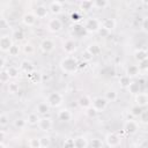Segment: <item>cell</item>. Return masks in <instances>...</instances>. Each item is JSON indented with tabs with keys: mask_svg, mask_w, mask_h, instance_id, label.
<instances>
[{
	"mask_svg": "<svg viewBox=\"0 0 148 148\" xmlns=\"http://www.w3.org/2000/svg\"><path fill=\"white\" fill-rule=\"evenodd\" d=\"M79 61L74 56H65L59 64V67L61 69V72L64 74L67 75H74L76 74L80 69H79Z\"/></svg>",
	"mask_w": 148,
	"mask_h": 148,
	"instance_id": "1",
	"label": "cell"
},
{
	"mask_svg": "<svg viewBox=\"0 0 148 148\" xmlns=\"http://www.w3.org/2000/svg\"><path fill=\"white\" fill-rule=\"evenodd\" d=\"M83 27L87 34H98L102 28V20L98 17H88L84 21Z\"/></svg>",
	"mask_w": 148,
	"mask_h": 148,
	"instance_id": "2",
	"label": "cell"
},
{
	"mask_svg": "<svg viewBox=\"0 0 148 148\" xmlns=\"http://www.w3.org/2000/svg\"><path fill=\"white\" fill-rule=\"evenodd\" d=\"M46 102L51 108H59L64 103V95L59 91H52L46 96Z\"/></svg>",
	"mask_w": 148,
	"mask_h": 148,
	"instance_id": "3",
	"label": "cell"
},
{
	"mask_svg": "<svg viewBox=\"0 0 148 148\" xmlns=\"http://www.w3.org/2000/svg\"><path fill=\"white\" fill-rule=\"evenodd\" d=\"M64 28V22L58 17V16H53L52 18H49L47 20V23H46V29L52 32V34H57V32H60Z\"/></svg>",
	"mask_w": 148,
	"mask_h": 148,
	"instance_id": "4",
	"label": "cell"
},
{
	"mask_svg": "<svg viewBox=\"0 0 148 148\" xmlns=\"http://www.w3.org/2000/svg\"><path fill=\"white\" fill-rule=\"evenodd\" d=\"M14 45V39L12 35L8 34H2L0 36V51L2 53H8L10 47Z\"/></svg>",
	"mask_w": 148,
	"mask_h": 148,
	"instance_id": "5",
	"label": "cell"
},
{
	"mask_svg": "<svg viewBox=\"0 0 148 148\" xmlns=\"http://www.w3.org/2000/svg\"><path fill=\"white\" fill-rule=\"evenodd\" d=\"M104 140H105L106 146L110 147V148H116V147L120 146V143H121V138H120V135L117 134V133H114V132L108 133V134L105 135Z\"/></svg>",
	"mask_w": 148,
	"mask_h": 148,
	"instance_id": "6",
	"label": "cell"
},
{
	"mask_svg": "<svg viewBox=\"0 0 148 148\" xmlns=\"http://www.w3.org/2000/svg\"><path fill=\"white\" fill-rule=\"evenodd\" d=\"M124 132L128 135H133L138 132L139 130V124L136 120L134 119H126V121L124 123V127H123Z\"/></svg>",
	"mask_w": 148,
	"mask_h": 148,
	"instance_id": "7",
	"label": "cell"
},
{
	"mask_svg": "<svg viewBox=\"0 0 148 148\" xmlns=\"http://www.w3.org/2000/svg\"><path fill=\"white\" fill-rule=\"evenodd\" d=\"M47 7H49V10H50V14H52L53 16H58L62 13L64 2L59 1V0H54V1H51Z\"/></svg>",
	"mask_w": 148,
	"mask_h": 148,
	"instance_id": "8",
	"label": "cell"
},
{
	"mask_svg": "<svg viewBox=\"0 0 148 148\" xmlns=\"http://www.w3.org/2000/svg\"><path fill=\"white\" fill-rule=\"evenodd\" d=\"M37 126H38V128L42 132H49L53 127V120H52L51 117L43 116V117H40V120H39V123H38Z\"/></svg>",
	"mask_w": 148,
	"mask_h": 148,
	"instance_id": "9",
	"label": "cell"
},
{
	"mask_svg": "<svg viewBox=\"0 0 148 148\" xmlns=\"http://www.w3.org/2000/svg\"><path fill=\"white\" fill-rule=\"evenodd\" d=\"M39 49L44 53H51L56 49V44H54L53 39H51V38H44L39 43Z\"/></svg>",
	"mask_w": 148,
	"mask_h": 148,
	"instance_id": "10",
	"label": "cell"
},
{
	"mask_svg": "<svg viewBox=\"0 0 148 148\" xmlns=\"http://www.w3.org/2000/svg\"><path fill=\"white\" fill-rule=\"evenodd\" d=\"M108 104H109V102L104 96H97L92 99V106L98 111V113L104 111L108 108Z\"/></svg>",
	"mask_w": 148,
	"mask_h": 148,
	"instance_id": "11",
	"label": "cell"
},
{
	"mask_svg": "<svg viewBox=\"0 0 148 148\" xmlns=\"http://www.w3.org/2000/svg\"><path fill=\"white\" fill-rule=\"evenodd\" d=\"M76 49H77L76 42L74 39H72V38L66 39L64 42V44H62V50H64V52H65L66 56H72L76 51Z\"/></svg>",
	"mask_w": 148,
	"mask_h": 148,
	"instance_id": "12",
	"label": "cell"
},
{
	"mask_svg": "<svg viewBox=\"0 0 148 148\" xmlns=\"http://www.w3.org/2000/svg\"><path fill=\"white\" fill-rule=\"evenodd\" d=\"M18 68L21 71V73H24L27 75H30L31 73L35 72V65L32 64V61L28 60V59H24L20 62L18 65Z\"/></svg>",
	"mask_w": 148,
	"mask_h": 148,
	"instance_id": "13",
	"label": "cell"
},
{
	"mask_svg": "<svg viewBox=\"0 0 148 148\" xmlns=\"http://www.w3.org/2000/svg\"><path fill=\"white\" fill-rule=\"evenodd\" d=\"M37 20H38V18L35 16V14H34L32 12H27V13H24L23 16H22V23H23L25 27H29V28L35 27L36 23H37Z\"/></svg>",
	"mask_w": 148,
	"mask_h": 148,
	"instance_id": "14",
	"label": "cell"
},
{
	"mask_svg": "<svg viewBox=\"0 0 148 148\" xmlns=\"http://www.w3.org/2000/svg\"><path fill=\"white\" fill-rule=\"evenodd\" d=\"M32 13L35 14V16L37 18H46L47 15H49V13H50V10H49V7L47 6H45V5H38V6H36L34 8Z\"/></svg>",
	"mask_w": 148,
	"mask_h": 148,
	"instance_id": "15",
	"label": "cell"
},
{
	"mask_svg": "<svg viewBox=\"0 0 148 148\" xmlns=\"http://www.w3.org/2000/svg\"><path fill=\"white\" fill-rule=\"evenodd\" d=\"M134 101H135V105L140 106V108H145L148 105V92H139L138 95L134 96Z\"/></svg>",
	"mask_w": 148,
	"mask_h": 148,
	"instance_id": "16",
	"label": "cell"
},
{
	"mask_svg": "<svg viewBox=\"0 0 148 148\" xmlns=\"http://www.w3.org/2000/svg\"><path fill=\"white\" fill-rule=\"evenodd\" d=\"M77 105L83 109V110H87L88 108L92 106V99L90 98V96L88 95H82L77 98Z\"/></svg>",
	"mask_w": 148,
	"mask_h": 148,
	"instance_id": "17",
	"label": "cell"
},
{
	"mask_svg": "<svg viewBox=\"0 0 148 148\" xmlns=\"http://www.w3.org/2000/svg\"><path fill=\"white\" fill-rule=\"evenodd\" d=\"M117 27V21L113 17H106L102 20V28L108 30L109 32H111L112 30H114V28Z\"/></svg>",
	"mask_w": 148,
	"mask_h": 148,
	"instance_id": "18",
	"label": "cell"
},
{
	"mask_svg": "<svg viewBox=\"0 0 148 148\" xmlns=\"http://www.w3.org/2000/svg\"><path fill=\"white\" fill-rule=\"evenodd\" d=\"M72 118H73V113H72L71 110L65 108V109H60L58 111V119L59 120H61V121H69V120H72Z\"/></svg>",
	"mask_w": 148,
	"mask_h": 148,
	"instance_id": "19",
	"label": "cell"
},
{
	"mask_svg": "<svg viewBox=\"0 0 148 148\" xmlns=\"http://www.w3.org/2000/svg\"><path fill=\"white\" fill-rule=\"evenodd\" d=\"M51 106L47 104V102H39L36 106V112L39 114V116H45L46 113H49Z\"/></svg>",
	"mask_w": 148,
	"mask_h": 148,
	"instance_id": "20",
	"label": "cell"
},
{
	"mask_svg": "<svg viewBox=\"0 0 148 148\" xmlns=\"http://www.w3.org/2000/svg\"><path fill=\"white\" fill-rule=\"evenodd\" d=\"M134 59H135L138 62H140V61H142V60H145V59H148V51H147L146 49H143V47L136 49V50L134 51Z\"/></svg>",
	"mask_w": 148,
	"mask_h": 148,
	"instance_id": "21",
	"label": "cell"
},
{
	"mask_svg": "<svg viewBox=\"0 0 148 148\" xmlns=\"http://www.w3.org/2000/svg\"><path fill=\"white\" fill-rule=\"evenodd\" d=\"M86 50H87L92 57H96V56H98V54L102 53V47H101V45L97 44V43H91V44H89V45L86 47Z\"/></svg>",
	"mask_w": 148,
	"mask_h": 148,
	"instance_id": "22",
	"label": "cell"
},
{
	"mask_svg": "<svg viewBox=\"0 0 148 148\" xmlns=\"http://www.w3.org/2000/svg\"><path fill=\"white\" fill-rule=\"evenodd\" d=\"M127 91L132 95H138L139 92H141V84L139 83V81H134L132 80V82L130 83V86L127 87Z\"/></svg>",
	"mask_w": 148,
	"mask_h": 148,
	"instance_id": "23",
	"label": "cell"
},
{
	"mask_svg": "<svg viewBox=\"0 0 148 148\" xmlns=\"http://www.w3.org/2000/svg\"><path fill=\"white\" fill-rule=\"evenodd\" d=\"M74 142H75V148H87L89 146V141L83 135L75 136L74 138Z\"/></svg>",
	"mask_w": 148,
	"mask_h": 148,
	"instance_id": "24",
	"label": "cell"
},
{
	"mask_svg": "<svg viewBox=\"0 0 148 148\" xmlns=\"http://www.w3.org/2000/svg\"><path fill=\"white\" fill-rule=\"evenodd\" d=\"M140 74V69L138 67V65H128L126 68V75L130 76L131 79L138 76Z\"/></svg>",
	"mask_w": 148,
	"mask_h": 148,
	"instance_id": "25",
	"label": "cell"
},
{
	"mask_svg": "<svg viewBox=\"0 0 148 148\" xmlns=\"http://www.w3.org/2000/svg\"><path fill=\"white\" fill-rule=\"evenodd\" d=\"M39 120H40V117H39V114H38L37 112H31V113H29L28 117H27L28 125H30V126H36V125H38Z\"/></svg>",
	"mask_w": 148,
	"mask_h": 148,
	"instance_id": "26",
	"label": "cell"
},
{
	"mask_svg": "<svg viewBox=\"0 0 148 148\" xmlns=\"http://www.w3.org/2000/svg\"><path fill=\"white\" fill-rule=\"evenodd\" d=\"M73 34H74V36H76V37H82L83 35L87 34V31H86L83 24L76 23V24H74V27H73Z\"/></svg>",
	"mask_w": 148,
	"mask_h": 148,
	"instance_id": "27",
	"label": "cell"
},
{
	"mask_svg": "<svg viewBox=\"0 0 148 148\" xmlns=\"http://www.w3.org/2000/svg\"><path fill=\"white\" fill-rule=\"evenodd\" d=\"M35 45L32 44V43H30V42H27V43H24L23 45H22V52L24 53V54H27V56H31V54H34L35 53Z\"/></svg>",
	"mask_w": 148,
	"mask_h": 148,
	"instance_id": "28",
	"label": "cell"
},
{
	"mask_svg": "<svg viewBox=\"0 0 148 148\" xmlns=\"http://www.w3.org/2000/svg\"><path fill=\"white\" fill-rule=\"evenodd\" d=\"M104 97L108 99L109 103H110V102H116V101L118 99V92H117L116 89H109V90L105 91Z\"/></svg>",
	"mask_w": 148,
	"mask_h": 148,
	"instance_id": "29",
	"label": "cell"
},
{
	"mask_svg": "<svg viewBox=\"0 0 148 148\" xmlns=\"http://www.w3.org/2000/svg\"><path fill=\"white\" fill-rule=\"evenodd\" d=\"M94 6H92V0H83L79 3V9L81 12H88L90 9H92Z\"/></svg>",
	"mask_w": 148,
	"mask_h": 148,
	"instance_id": "30",
	"label": "cell"
},
{
	"mask_svg": "<svg viewBox=\"0 0 148 148\" xmlns=\"http://www.w3.org/2000/svg\"><path fill=\"white\" fill-rule=\"evenodd\" d=\"M12 37H13L14 40H16V42H21V40L24 39L25 35H24V31H23L22 29L17 28V29L13 30V32H12Z\"/></svg>",
	"mask_w": 148,
	"mask_h": 148,
	"instance_id": "31",
	"label": "cell"
},
{
	"mask_svg": "<svg viewBox=\"0 0 148 148\" xmlns=\"http://www.w3.org/2000/svg\"><path fill=\"white\" fill-rule=\"evenodd\" d=\"M14 127L16 130H23L25 128V126L28 125V121H27V118H16L13 123Z\"/></svg>",
	"mask_w": 148,
	"mask_h": 148,
	"instance_id": "32",
	"label": "cell"
},
{
	"mask_svg": "<svg viewBox=\"0 0 148 148\" xmlns=\"http://www.w3.org/2000/svg\"><path fill=\"white\" fill-rule=\"evenodd\" d=\"M110 5L108 0H92V6L95 9H104Z\"/></svg>",
	"mask_w": 148,
	"mask_h": 148,
	"instance_id": "33",
	"label": "cell"
},
{
	"mask_svg": "<svg viewBox=\"0 0 148 148\" xmlns=\"http://www.w3.org/2000/svg\"><path fill=\"white\" fill-rule=\"evenodd\" d=\"M6 69H7L8 74H9V76H10V79H13V80L16 79V77L20 75V73H21L20 68L16 67V66H8Z\"/></svg>",
	"mask_w": 148,
	"mask_h": 148,
	"instance_id": "34",
	"label": "cell"
},
{
	"mask_svg": "<svg viewBox=\"0 0 148 148\" xmlns=\"http://www.w3.org/2000/svg\"><path fill=\"white\" fill-rule=\"evenodd\" d=\"M28 146L29 148H42V143H40V138H30L28 140Z\"/></svg>",
	"mask_w": 148,
	"mask_h": 148,
	"instance_id": "35",
	"label": "cell"
},
{
	"mask_svg": "<svg viewBox=\"0 0 148 148\" xmlns=\"http://www.w3.org/2000/svg\"><path fill=\"white\" fill-rule=\"evenodd\" d=\"M21 51H22V46L18 45V44H16V43H14V45H13V46L10 47V50L8 51V54H9L10 57H17Z\"/></svg>",
	"mask_w": 148,
	"mask_h": 148,
	"instance_id": "36",
	"label": "cell"
},
{
	"mask_svg": "<svg viewBox=\"0 0 148 148\" xmlns=\"http://www.w3.org/2000/svg\"><path fill=\"white\" fill-rule=\"evenodd\" d=\"M28 77H29V81L31 82V83H39V82H42V80H43V77H42V74H39L38 72H34V73H31L30 75H28Z\"/></svg>",
	"mask_w": 148,
	"mask_h": 148,
	"instance_id": "37",
	"label": "cell"
},
{
	"mask_svg": "<svg viewBox=\"0 0 148 148\" xmlns=\"http://www.w3.org/2000/svg\"><path fill=\"white\" fill-rule=\"evenodd\" d=\"M131 82H132V79H131L130 76H127L126 74H125V75H121V76L119 77V84H120L121 88L127 89V87L130 86Z\"/></svg>",
	"mask_w": 148,
	"mask_h": 148,
	"instance_id": "38",
	"label": "cell"
},
{
	"mask_svg": "<svg viewBox=\"0 0 148 148\" xmlns=\"http://www.w3.org/2000/svg\"><path fill=\"white\" fill-rule=\"evenodd\" d=\"M7 89H8V92L9 94H16L20 90V84L17 82H15V81L9 82L8 86H7Z\"/></svg>",
	"mask_w": 148,
	"mask_h": 148,
	"instance_id": "39",
	"label": "cell"
},
{
	"mask_svg": "<svg viewBox=\"0 0 148 148\" xmlns=\"http://www.w3.org/2000/svg\"><path fill=\"white\" fill-rule=\"evenodd\" d=\"M142 112H143V108H140V106H138V105L132 106V109H131V111H130V113L132 114L133 118H139Z\"/></svg>",
	"mask_w": 148,
	"mask_h": 148,
	"instance_id": "40",
	"label": "cell"
},
{
	"mask_svg": "<svg viewBox=\"0 0 148 148\" xmlns=\"http://www.w3.org/2000/svg\"><path fill=\"white\" fill-rule=\"evenodd\" d=\"M9 80H10V76H9V74H8V72H7V69L5 68V69H1V72H0V81H1V83H9Z\"/></svg>",
	"mask_w": 148,
	"mask_h": 148,
	"instance_id": "41",
	"label": "cell"
},
{
	"mask_svg": "<svg viewBox=\"0 0 148 148\" xmlns=\"http://www.w3.org/2000/svg\"><path fill=\"white\" fill-rule=\"evenodd\" d=\"M84 112H86V116H87L88 118H96L97 114H98V111H97L94 106L88 108L87 110H84Z\"/></svg>",
	"mask_w": 148,
	"mask_h": 148,
	"instance_id": "42",
	"label": "cell"
},
{
	"mask_svg": "<svg viewBox=\"0 0 148 148\" xmlns=\"http://www.w3.org/2000/svg\"><path fill=\"white\" fill-rule=\"evenodd\" d=\"M9 124V117H8V114L7 113H1L0 114V126L3 128V127H6L7 125Z\"/></svg>",
	"mask_w": 148,
	"mask_h": 148,
	"instance_id": "43",
	"label": "cell"
},
{
	"mask_svg": "<svg viewBox=\"0 0 148 148\" xmlns=\"http://www.w3.org/2000/svg\"><path fill=\"white\" fill-rule=\"evenodd\" d=\"M89 145H90V148H102L103 147V141L98 138H95L89 142Z\"/></svg>",
	"mask_w": 148,
	"mask_h": 148,
	"instance_id": "44",
	"label": "cell"
},
{
	"mask_svg": "<svg viewBox=\"0 0 148 148\" xmlns=\"http://www.w3.org/2000/svg\"><path fill=\"white\" fill-rule=\"evenodd\" d=\"M40 143H42V148H49L51 145V139L49 135H43L40 136Z\"/></svg>",
	"mask_w": 148,
	"mask_h": 148,
	"instance_id": "45",
	"label": "cell"
},
{
	"mask_svg": "<svg viewBox=\"0 0 148 148\" xmlns=\"http://www.w3.org/2000/svg\"><path fill=\"white\" fill-rule=\"evenodd\" d=\"M62 146H64V148H75L74 138H67V139H65Z\"/></svg>",
	"mask_w": 148,
	"mask_h": 148,
	"instance_id": "46",
	"label": "cell"
},
{
	"mask_svg": "<svg viewBox=\"0 0 148 148\" xmlns=\"http://www.w3.org/2000/svg\"><path fill=\"white\" fill-rule=\"evenodd\" d=\"M138 67L140 69V73L141 72H147L148 71V59H145V60L138 62Z\"/></svg>",
	"mask_w": 148,
	"mask_h": 148,
	"instance_id": "47",
	"label": "cell"
},
{
	"mask_svg": "<svg viewBox=\"0 0 148 148\" xmlns=\"http://www.w3.org/2000/svg\"><path fill=\"white\" fill-rule=\"evenodd\" d=\"M81 58H82V61H84V62H89L90 60H92V56L87 51V50H84L83 52H82V54H81Z\"/></svg>",
	"mask_w": 148,
	"mask_h": 148,
	"instance_id": "48",
	"label": "cell"
},
{
	"mask_svg": "<svg viewBox=\"0 0 148 148\" xmlns=\"http://www.w3.org/2000/svg\"><path fill=\"white\" fill-rule=\"evenodd\" d=\"M139 119H140V123H142L145 125H148V110H143V112L141 113Z\"/></svg>",
	"mask_w": 148,
	"mask_h": 148,
	"instance_id": "49",
	"label": "cell"
},
{
	"mask_svg": "<svg viewBox=\"0 0 148 148\" xmlns=\"http://www.w3.org/2000/svg\"><path fill=\"white\" fill-rule=\"evenodd\" d=\"M141 29H142L146 34H148V16L143 17V20H142V22H141Z\"/></svg>",
	"mask_w": 148,
	"mask_h": 148,
	"instance_id": "50",
	"label": "cell"
},
{
	"mask_svg": "<svg viewBox=\"0 0 148 148\" xmlns=\"http://www.w3.org/2000/svg\"><path fill=\"white\" fill-rule=\"evenodd\" d=\"M7 28H9L8 21H7L5 17H1V18H0V29H1V30H5V29H7Z\"/></svg>",
	"mask_w": 148,
	"mask_h": 148,
	"instance_id": "51",
	"label": "cell"
},
{
	"mask_svg": "<svg viewBox=\"0 0 148 148\" xmlns=\"http://www.w3.org/2000/svg\"><path fill=\"white\" fill-rule=\"evenodd\" d=\"M81 18H82V16H81V14L77 13V12H74V13L71 14V20L74 21V22H79Z\"/></svg>",
	"mask_w": 148,
	"mask_h": 148,
	"instance_id": "52",
	"label": "cell"
},
{
	"mask_svg": "<svg viewBox=\"0 0 148 148\" xmlns=\"http://www.w3.org/2000/svg\"><path fill=\"white\" fill-rule=\"evenodd\" d=\"M111 32H109L108 30H105V29H103V28H101V30L98 31V35L99 36H102V37H106V36H109Z\"/></svg>",
	"mask_w": 148,
	"mask_h": 148,
	"instance_id": "53",
	"label": "cell"
},
{
	"mask_svg": "<svg viewBox=\"0 0 148 148\" xmlns=\"http://www.w3.org/2000/svg\"><path fill=\"white\" fill-rule=\"evenodd\" d=\"M5 62H6L5 58L1 57V60H0V67H1V69H5Z\"/></svg>",
	"mask_w": 148,
	"mask_h": 148,
	"instance_id": "54",
	"label": "cell"
},
{
	"mask_svg": "<svg viewBox=\"0 0 148 148\" xmlns=\"http://www.w3.org/2000/svg\"><path fill=\"white\" fill-rule=\"evenodd\" d=\"M86 67H87V62L81 61V62L79 64V69H82V68H86Z\"/></svg>",
	"mask_w": 148,
	"mask_h": 148,
	"instance_id": "55",
	"label": "cell"
}]
</instances>
